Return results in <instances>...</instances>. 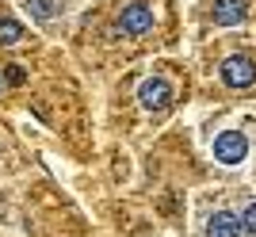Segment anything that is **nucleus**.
Returning <instances> with one entry per match:
<instances>
[{
    "label": "nucleus",
    "instance_id": "1",
    "mask_svg": "<svg viewBox=\"0 0 256 237\" xmlns=\"http://www.w3.org/2000/svg\"><path fill=\"white\" fill-rule=\"evenodd\" d=\"M218 76H222L226 88H248L256 84V62L248 54H230L218 69Z\"/></svg>",
    "mask_w": 256,
    "mask_h": 237
},
{
    "label": "nucleus",
    "instance_id": "2",
    "mask_svg": "<svg viewBox=\"0 0 256 237\" xmlns=\"http://www.w3.org/2000/svg\"><path fill=\"white\" fill-rule=\"evenodd\" d=\"M248 157V142L241 130H222L218 138H214V161L226 164V168H234Z\"/></svg>",
    "mask_w": 256,
    "mask_h": 237
},
{
    "label": "nucleus",
    "instance_id": "3",
    "mask_svg": "<svg viewBox=\"0 0 256 237\" xmlns=\"http://www.w3.org/2000/svg\"><path fill=\"white\" fill-rule=\"evenodd\" d=\"M118 31L130 34V38L150 34V31H153V8H150V4H142V0L126 4V8H122V16H118Z\"/></svg>",
    "mask_w": 256,
    "mask_h": 237
},
{
    "label": "nucleus",
    "instance_id": "4",
    "mask_svg": "<svg viewBox=\"0 0 256 237\" xmlns=\"http://www.w3.org/2000/svg\"><path fill=\"white\" fill-rule=\"evenodd\" d=\"M138 104L146 111H164L172 104V84L164 76H146L138 84Z\"/></svg>",
    "mask_w": 256,
    "mask_h": 237
},
{
    "label": "nucleus",
    "instance_id": "5",
    "mask_svg": "<svg viewBox=\"0 0 256 237\" xmlns=\"http://www.w3.org/2000/svg\"><path fill=\"white\" fill-rule=\"evenodd\" d=\"M214 27H237V23L248 20V0H214L210 8Z\"/></svg>",
    "mask_w": 256,
    "mask_h": 237
},
{
    "label": "nucleus",
    "instance_id": "6",
    "mask_svg": "<svg viewBox=\"0 0 256 237\" xmlns=\"http://www.w3.org/2000/svg\"><path fill=\"white\" fill-rule=\"evenodd\" d=\"M241 234V218L234 210H214L206 222V237H237Z\"/></svg>",
    "mask_w": 256,
    "mask_h": 237
},
{
    "label": "nucleus",
    "instance_id": "7",
    "mask_svg": "<svg viewBox=\"0 0 256 237\" xmlns=\"http://www.w3.org/2000/svg\"><path fill=\"white\" fill-rule=\"evenodd\" d=\"M23 8H27V16H31L34 23H50L54 16H58V8H62V4H58V0H27Z\"/></svg>",
    "mask_w": 256,
    "mask_h": 237
},
{
    "label": "nucleus",
    "instance_id": "8",
    "mask_svg": "<svg viewBox=\"0 0 256 237\" xmlns=\"http://www.w3.org/2000/svg\"><path fill=\"white\" fill-rule=\"evenodd\" d=\"M27 38V31H23V23L20 20H12V16H0V42L4 46H16Z\"/></svg>",
    "mask_w": 256,
    "mask_h": 237
},
{
    "label": "nucleus",
    "instance_id": "9",
    "mask_svg": "<svg viewBox=\"0 0 256 237\" xmlns=\"http://www.w3.org/2000/svg\"><path fill=\"white\" fill-rule=\"evenodd\" d=\"M4 80H8V84H27V73H23V65H4Z\"/></svg>",
    "mask_w": 256,
    "mask_h": 237
},
{
    "label": "nucleus",
    "instance_id": "10",
    "mask_svg": "<svg viewBox=\"0 0 256 237\" xmlns=\"http://www.w3.org/2000/svg\"><path fill=\"white\" fill-rule=\"evenodd\" d=\"M241 226H245V230H248V234H252V237H256V203H252V206H248L245 214H241Z\"/></svg>",
    "mask_w": 256,
    "mask_h": 237
},
{
    "label": "nucleus",
    "instance_id": "11",
    "mask_svg": "<svg viewBox=\"0 0 256 237\" xmlns=\"http://www.w3.org/2000/svg\"><path fill=\"white\" fill-rule=\"evenodd\" d=\"M0 84H4V76H0Z\"/></svg>",
    "mask_w": 256,
    "mask_h": 237
}]
</instances>
